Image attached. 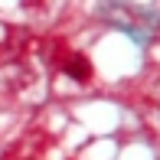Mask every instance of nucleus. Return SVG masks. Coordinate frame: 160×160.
Returning <instances> with one entry per match:
<instances>
[{"label": "nucleus", "instance_id": "obj_1", "mask_svg": "<svg viewBox=\"0 0 160 160\" xmlns=\"http://www.w3.org/2000/svg\"><path fill=\"white\" fill-rule=\"evenodd\" d=\"M65 72L69 75H75V82H88V75H92V65L82 59V56H75L69 65H65Z\"/></svg>", "mask_w": 160, "mask_h": 160}]
</instances>
